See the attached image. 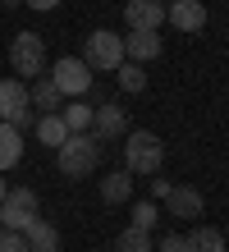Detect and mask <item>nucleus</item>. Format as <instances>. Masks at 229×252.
<instances>
[{
  "label": "nucleus",
  "mask_w": 229,
  "mask_h": 252,
  "mask_svg": "<svg viewBox=\"0 0 229 252\" xmlns=\"http://www.w3.org/2000/svg\"><path fill=\"white\" fill-rule=\"evenodd\" d=\"M165 165V142L151 128H129L124 133V170L129 174H161Z\"/></svg>",
  "instance_id": "nucleus-1"
},
{
  "label": "nucleus",
  "mask_w": 229,
  "mask_h": 252,
  "mask_svg": "<svg viewBox=\"0 0 229 252\" xmlns=\"http://www.w3.org/2000/svg\"><path fill=\"white\" fill-rule=\"evenodd\" d=\"M115 73H119V87H124V92H147V69H142V64L124 60Z\"/></svg>",
  "instance_id": "nucleus-21"
},
{
  "label": "nucleus",
  "mask_w": 229,
  "mask_h": 252,
  "mask_svg": "<svg viewBox=\"0 0 229 252\" xmlns=\"http://www.w3.org/2000/svg\"><path fill=\"white\" fill-rule=\"evenodd\" d=\"M0 252H28L23 234H19V229H5V225H0Z\"/></svg>",
  "instance_id": "nucleus-23"
},
{
  "label": "nucleus",
  "mask_w": 229,
  "mask_h": 252,
  "mask_svg": "<svg viewBox=\"0 0 229 252\" xmlns=\"http://www.w3.org/2000/svg\"><path fill=\"white\" fill-rule=\"evenodd\" d=\"M23 5H28V9H37V14H51L60 0H23Z\"/></svg>",
  "instance_id": "nucleus-26"
},
{
  "label": "nucleus",
  "mask_w": 229,
  "mask_h": 252,
  "mask_svg": "<svg viewBox=\"0 0 229 252\" xmlns=\"http://www.w3.org/2000/svg\"><path fill=\"white\" fill-rule=\"evenodd\" d=\"M97 160H101V142L92 138V133H69V138L55 147V165H60V174H69V179H87V174L97 170Z\"/></svg>",
  "instance_id": "nucleus-2"
},
{
  "label": "nucleus",
  "mask_w": 229,
  "mask_h": 252,
  "mask_svg": "<svg viewBox=\"0 0 229 252\" xmlns=\"http://www.w3.org/2000/svg\"><path fill=\"white\" fill-rule=\"evenodd\" d=\"M92 138L97 142H115V138H124L129 133V110L124 106H115V101H105V106H97L92 110Z\"/></svg>",
  "instance_id": "nucleus-8"
},
{
  "label": "nucleus",
  "mask_w": 229,
  "mask_h": 252,
  "mask_svg": "<svg viewBox=\"0 0 229 252\" xmlns=\"http://www.w3.org/2000/svg\"><path fill=\"white\" fill-rule=\"evenodd\" d=\"M183 243H188V252H229L225 234L216 225H197L193 234H183Z\"/></svg>",
  "instance_id": "nucleus-18"
},
{
  "label": "nucleus",
  "mask_w": 229,
  "mask_h": 252,
  "mask_svg": "<svg viewBox=\"0 0 229 252\" xmlns=\"http://www.w3.org/2000/svg\"><path fill=\"white\" fill-rule=\"evenodd\" d=\"M83 64L92 73H115L124 64V37L110 32V28H97V32L83 41Z\"/></svg>",
  "instance_id": "nucleus-4"
},
{
  "label": "nucleus",
  "mask_w": 229,
  "mask_h": 252,
  "mask_svg": "<svg viewBox=\"0 0 229 252\" xmlns=\"http://www.w3.org/2000/svg\"><path fill=\"white\" fill-rule=\"evenodd\" d=\"M170 179H161V174H151V202H165V197H170Z\"/></svg>",
  "instance_id": "nucleus-25"
},
{
  "label": "nucleus",
  "mask_w": 229,
  "mask_h": 252,
  "mask_svg": "<svg viewBox=\"0 0 229 252\" xmlns=\"http://www.w3.org/2000/svg\"><path fill=\"white\" fill-rule=\"evenodd\" d=\"M55 87H60V96H87V87H92V69L83 64V55H60L55 64H46Z\"/></svg>",
  "instance_id": "nucleus-5"
},
{
  "label": "nucleus",
  "mask_w": 229,
  "mask_h": 252,
  "mask_svg": "<svg viewBox=\"0 0 229 252\" xmlns=\"http://www.w3.org/2000/svg\"><path fill=\"white\" fill-rule=\"evenodd\" d=\"M165 23L174 32H202L206 28V5L202 0H170L165 5Z\"/></svg>",
  "instance_id": "nucleus-9"
},
{
  "label": "nucleus",
  "mask_w": 229,
  "mask_h": 252,
  "mask_svg": "<svg viewBox=\"0 0 229 252\" xmlns=\"http://www.w3.org/2000/svg\"><path fill=\"white\" fill-rule=\"evenodd\" d=\"M28 101H33V110H60V106H65V96H60V87L51 83V78H46V73H41V78H33V83H28Z\"/></svg>",
  "instance_id": "nucleus-15"
},
{
  "label": "nucleus",
  "mask_w": 229,
  "mask_h": 252,
  "mask_svg": "<svg viewBox=\"0 0 229 252\" xmlns=\"http://www.w3.org/2000/svg\"><path fill=\"white\" fill-rule=\"evenodd\" d=\"M37 211H41V197H37L33 188H9L5 202H0V225L23 234V229L37 220Z\"/></svg>",
  "instance_id": "nucleus-6"
},
{
  "label": "nucleus",
  "mask_w": 229,
  "mask_h": 252,
  "mask_svg": "<svg viewBox=\"0 0 229 252\" xmlns=\"http://www.w3.org/2000/svg\"><path fill=\"white\" fill-rule=\"evenodd\" d=\"M156 252H188V243H183V234H165L156 243Z\"/></svg>",
  "instance_id": "nucleus-24"
},
{
  "label": "nucleus",
  "mask_w": 229,
  "mask_h": 252,
  "mask_svg": "<svg viewBox=\"0 0 229 252\" xmlns=\"http://www.w3.org/2000/svg\"><path fill=\"white\" fill-rule=\"evenodd\" d=\"M33 133H37V142H41V147H60V142L69 138V128H65V120H60V110H46V115H37Z\"/></svg>",
  "instance_id": "nucleus-17"
},
{
  "label": "nucleus",
  "mask_w": 229,
  "mask_h": 252,
  "mask_svg": "<svg viewBox=\"0 0 229 252\" xmlns=\"http://www.w3.org/2000/svg\"><path fill=\"white\" fill-rule=\"evenodd\" d=\"M5 192H9V184H5V174H0V202H5Z\"/></svg>",
  "instance_id": "nucleus-27"
},
{
  "label": "nucleus",
  "mask_w": 229,
  "mask_h": 252,
  "mask_svg": "<svg viewBox=\"0 0 229 252\" xmlns=\"http://www.w3.org/2000/svg\"><path fill=\"white\" fill-rule=\"evenodd\" d=\"M46 41L37 37V32H14V41H9V69H14V78H23V83H33V78H41L46 73Z\"/></svg>",
  "instance_id": "nucleus-3"
},
{
  "label": "nucleus",
  "mask_w": 229,
  "mask_h": 252,
  "mask_svg": "<svg viewBox=\"0 0 229 252\" xmlns=\"http://www.w3.org/2000/svg\"><path fill=\"white\" fill-rule=\"evenodd\" d=\"M23 243H28V252H60V229L46 225V220L37 216L33 225L23 229Z\"/></svg>",
  "instance_id": "nucleus-14"
},
{
  "label": "nucleus",
  "mask_w": 229,
  "mask_h": 252,
  "mask_svg": "<svg viewBox=\"0 0 229 252\" xmlns=\"http://www.w3.org/2000/svg\"><path fill=\"white\" fill-rule=\"evenodd\" d=\"M165 206H170V216H174V220H197L206 202H202V192H197V188L179 184V188H170V197H165Z\"/></svg>",
  "instance_id": "nucleus-12"
},
{
  "label": "nucleus",
  "mask_w": 229,
  "mask_h": 252,
  "mask_svg": "<svg viewBox=\"0 0 229 252\" xmlns=\"http://www.w3.org/2000/svg\"><path fill=\"white\" fill-rule=\"evenodd\" d=\"M133 225L137 229H156V202H151V197L133 202Z\"/></svg>",
  "instance_id": "nucleus-22"
},
{
  "label": "nucleus",
  "mask_w": 229,
  "mask_h": 252,
  "mask_svg": "<svg viewBox=\"0 0 229 252\" xmlns=\"http://www.w3.org/2000/svg\"><path fill=\"white\" fill-rule=\"evenodd\" d=\"M124 23L137 28V32H161L165 5H161V0H129V5H124Z\"/></svg>",
  "instance_id": "nucleus-10"
},
{
  "label": "nucleus",
  "mask_w": 229,
  "mask_h": 252,
  "mask_svg": "<svg viewBox=\"0 0 229 252\" xmlns=\"http://www.w3.org/2000/svg\"><path fill=\"white\" fill-rule=\"evenodd\" d=\"M0 120L23 128V124H37L33 120V101H28V83L23 78H5L0 83Z\"/></svg>",
  "instance_id": "nucleus-7"
},
{
  "label": "nucleus",
  "mask_w": 229,
  "mask_h": 252,
  "mask_svg": "<svg viewBox=\"0 0 229 252\" xmlns=\"http://www.w3.org/2000/svg\"><path fill=\"white\" fill-rule=\"evenodd\" d=\"M129 197H133V174H129V170L101 174V202H105V206H119V202H129Z\"/></svg>",
  "instance_id": "nucleus-13"
},
{
  "label": "nucleus",
  "mask_w": 229,
  "mask_h": 252,
  "mask_svg": "<svg viewBox=\"0 0 229 252\" xmlns=\"http://www.w3.org/2000/svg\"><path fill=\"white\" fill-rule=\"evenodd\" d=\"M161 51H165L161 32H137V28H129V37H124V60L151 64V60H161Z\"/></svg>",
  "instance_id": "nucleus-11"
},
{
  "label": "nucleus",
  "mask_w": 229,
  "mask_h": 252,
  "mask_svg": "<svg viewBox=\"0 0 229 252\" xmlns=\"http://www.w3.org/2000/svg\"><path fill=\"white\" fill-rule=\"evenodd\" d=\"M92 110H97V106H87L83 96H73L69 106H60V120H65L69 133H87L92 128Z\"/></svg>",
  "instance_id": "nucleus-19"
},
{
  "label": "nucleus",
  "mask_w": 229,
  "mask_h": 252,
  "mask_svg": "<svg viewBox=\"0 0 229 252\" xmlns=\"http://www.w3.org/2000/svg\"><path fill=\"white\" fill-rule=\"evenodd\" d=\"M5 5H23V0H5Z\"/></svg>",
  "instance_id": "nucleus-28"
},
{
  "label": "nucleus",
  "mask_w": 229,
  "mask_h": 252,
  "mask_svg": "<svg viewBox=\"0 0 229 252\" xmlns=\"http://www.w3.org/2000/svg\"><path fill=\"white\" fill-rule=\"evenodd\" d=\"M19 160H23V133L14 128V124H5V120H0V174H5V170H14Z\"/></svg>",
  "instance_id": "nucleus-16"
},
{
  "label": "nucleus",
  "mask_w": 229,
  "mask_h": 252,
  "mask_svg": "<svg viewBox=\"0 0 229 252\" xmlns=\"http://www.w3.org/2000/svg\"><path fill=\"white\" fill-rule=\"evenodd\" d=\"M115 252H156V243H151V229L129 225V229L115 239Z\"/></svg>",
  "instance_id": "nucleus-20"
}]
</instances>
